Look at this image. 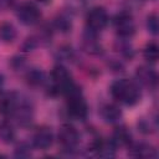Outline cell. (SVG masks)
<instances>
[{"label":"cell","mask_w":159,"mask_h":159,"mask_svg":"<svg viewBox=\"0 0 159 159\" xmlns=\"http://www.w3.org/2000/svg\"><path fill=\"white\" fill-rule=\"evenodd\" d=\"M109 91H111L112 97L117 102L123 103L125 106L137 104L142 97L139 84L135 81L128 80V78H120V80L114 81Z\"/></svg>","instance_id":"1"},{"label":"cell","mask_w":159,"mask_h":159,"mask_svg":"<svg viewBox=\"0 0 159 159\" xmlns=\"http://www.w3.org/2000/svg\"><path fill=\"white\" fill-rule=\"evenodd\" d=\"M67 97V112L68 114L78 120H84L88 114V106L81 94V89L73 92Z\"/></svg>","instance_id":"2"},{"label":"cell","mask_w":159,"mask_h":159,"mask_svg":"<svg viewBox=\"0 0 159 159\" xmlns=\"http://www.w3.org/2000/svg\"><path fill=\"white\" fill-rule=\"evenodd\" d=\"M19 21L26 26L36 25L41 19V11L34 2H22L16 10Z\"/></svg>","instance_id":"3"},{"label":"cell","mask_w":159,"mask_h":159,"mask_svg":"<svg viewBox=\"0 0 159 159\" xmlns=\"http://www.w3.org/2000/svg\"><path fill=\"white\" fill-rule=\"evenodd\" d=\"M87 27L91 32H99L102 31L108 24V14L102 6L92 7L86 17Z\"/></svg>","instance_id":"4"},{"label":"cell","mask_w":159,"mask_h":159,"mask_svg":"<svg viewBox=\"0 0 159 159\" xmlns=\"http://www.w3.org/2000/svg\"><path fill=\"white\" fill-rule=\"evenodd\" d=\"M114 27L118 34V36L123 39L132 37L135 32V24L130 14L128 12H120L114 19Z\"/></svg>","instance_id":"5"},{"label":"cell","mask_w":159,"mask_h":159,"mask_svg":"<svg viewBox=\"0 0 159 159\" xmlns=\"http://www.w3.org/2000/svg\"><path fill=\"white\" fill-rule=\"evenodd\" d=\"M80 133L73 125L63 124L58 130V140L65 149H75L80 144Z\"/></svg>","instance_id":"6"},{"label":"cell","mask_w":159,"mask_h":159,"mask_svg":"<svg viewBox=\"0 0 159 159\" xmlns=\"http://www.w3.org/2000/svg\"><path fill=\"white\" fill-rule=\"evenodd\" d=\"M51 77H52V81L55 83V88L61 93H65V91L71 84H73L71 73L62 65H57L53 67V70L51 72Z\"/></svg>","instance_id":"7"},{"label":"cell","mask_w":159,"mask_h":159,"mask_svg":"<svg viewBox=\"0 0 159 159\" xmlns=\"http://www.w3.org/2000/svg\"><path fill=\"white\" fill-rule=\"evenodd\" d=\"M17 123L20 125H29L31 122H32V118H34V109L31 107V104L26 101H20L17 102V106L14 111V114Z\"/></svg>","instance_id":"8"},{"label":"cell","mask_w":159,"mask_h":159,"mask_svg":"<svg viewBox=\"0 0 159 159\" xmlns=\"http://www.w3.org/2000/svg\"><path fill=\"white\" fill-rule=\"evenodd\" d=\"M32 143L34 147L41 150H45L47 148H50L53 143V133L50 128L47 127H42L40 129L36 130V133L34 134L32 138Z\"/></svg>","instance_id":"9"},{"label":"cell","mask_w":159,"mask_h":159,"mask_svg":"<svg viewBox=\"0 0 159 159\" xmlns=\"http://www.w3.org/2000/svg\"><path fill=\"white\" fill-rule=\"evenodd\" d=\"M137 80L139 83H142L143 86L148 87V88H155L157 83H158V75L157 72L147 66H140L137 68L135 72Z\"/></svg>","instance_id":"10"},{"label":"cell","mask_w":159,"mask_h":159,"mask_svg":"<svg viewBox=\"0 0 159 159\" xmlns=\"http://www.w3.org/2000/svg\"><path fill=\"white\" fill-rule=\"evenodd\" d=\"M128 154L134 158H143V159H155L158 157L157 149L152 144L147 143H135L130 147Z\"/></svg>","instance_id":"11"},{"label":"cell","mask_w":159,"mask_h":159,"mask_svg":"<svg viewBox=\"0 0 159 159\" xmlns=\"http://www.w3.org/2000/svg\"><path fill=\"white\" fill-rule=\"evenodd\" d=\"M116 148L117 145L113 140H97L93 144L92 150L101 158H113L116 155Z\"/></svg>","instance_id":"12"},{"label":"cell","mask_w":159,"mask_h":159,"mask_svg":"<svg viewBox=\"0 0 159 159\" xmlns=\"http://www.w3.org/2000/svg\"><path fill=\"white\" fill-rule=\"evenodd\" d=\"M101 117L106 123L116 124L122 118V111H120V108L118 106L108 103V104H104L101 108Z\"/></svg>","instance_id":"13"},{"label":"cell","mask_w":159,"mask_h":159,"mask_svg":"<svg viewBox=\"0 0 159 159\" xmlns=\"http://www.w3.org/2000/svg\"><path fill=\"white\" fill-rule=\"evenodd\" d=\"M19 99L20 98L15 93H2L0 96V113L4 116H12Z\"/></svg>","instance_id":"14"},{"label":"cell","mask_w":159,"mask_h":159,"mask_svg":"<svg viewBox=\"0 0 159 159\" xmlns=\"http://www.w3.org/2000/svg\"><path fill=\"white\" fill-rule=\"evenodd\" d=\"M16 27L11 24V22H1L0 24V39L6 42V43H10L12 42L15 39H16Z\"/></svg>","instance_id":"15"},{"label":"cell","mask_w":159,"mask_h":159,"mask_svg":"<svg viewBox=\"0 0 159 159\" xmlns=\"http://www.w3.org/2000/svg\"><path fill=\"white\" fill-rule=\"evenodd\" d=\"M16 133L14 127L9 122H2L0 123V140L5 144H10L15 140Z\"/></svg>","instance_id":"16"},{"label":"cell","mask_w":159,"mask_h":159,"mask_svg":"<svg viewBox=\"0 0 159 159\" xmlns=\"http://www.w3.org/2000/svg\"><path fill=\"white\" fill-rule=\"evenodd\" d=\"M130 132L127 129V127H118L113 133V142L116 145H127L130 143Z\"/></svg>","instance_id":"17"},{"label":"cell","mask_w":159,"mask_h":159,"mask_svg":"<svg viewBox=\"0 0 159 159\" xmlns=\"http://www.w3.org/2000/svg\"><path fill=\"white\" fill-rule=\"evenodd\" d=\"M143 56H144V58H145L148 62H150V63L157 62V60H158V57H159V48H158V45H157L155 42L148 43V45L144 47V50H143Z\"/></svg>","instance_id":"18"},{"label":"cell","mask_w":159,"mask_h":159,"mask_svg":"<svg viewBox=\"0 0 159 159\" xmlns=\"http://www.w3.org/2000/svg\"><path fill=\"white\" fill-rule=\"evenodd\" d=\"M26 78H27V82H29L31 86H41V84L45 83V80H46L45 73H43L41 70H37V68L31 70V71L27 73Z\"/></svg>","instance_id":"19"},{"label":"cell","mask_w":159,"mask_h":159,"mask_svg":"<svg viewBox=\"0 0 159 159\" xmlns=\"http://www.w3.org/2000/svg\"><path fill=\"white\" fill-rule=\"evenodd\" d=\"M147 29L152 35H158L159 32V22H158V15L157 14H150L147 17Z\"/></svg>","instance_id":"20"},{"label":"cell","mask_w":159,"mask_h":159,"mask_svg":"<svg viewBox=\"0 0 159 159\" xmlns=\"http://www.w3.org/2000/svg\"><path fill=\"white\" fill-rule=\"evenodd\" d=\"M55 24H56V27L63 32L71 29V20H68V17H65V16H60L58 19H56Z\"/></svg>","instance_id":"21"},{"label":"cell","mask_w":159,"mask_h":159,"mask_svg":"<svg viewBox=\"0 0 159 159\" xmlns=\"http://www.w3.org/2000/svg\"><path fill=\"white\" fill-rule=\"evenodd\" d=\"M15 155H16V157H21V158H24V157H30V155H31L30 147H29L27 144H25V143L19 144V145L16 147V149H15Z\"/></svg>","instance_id":"22"},{"label":"cell","mask_w":159,"mask_h":159,"mask_svg":"<svg viewBox=\"0 0 159 159\" xmlns=\"http://www.w3.org/2000/svg\"><path fill=\"white\" fill-rule=\"evenodd\" d=\"M14 0H0V10H5L7 9L11 4H12Z\"/></svg>","instance_id":"23"},{"label":"cell","mask_w":159,"mask_h":159,"mask_svg":"<svg viewBox=\"0 0 159 159\" xmlns=\"http://www.w3.org/2000/svg\"><path fill=\"white\" fill-rule=\"evenodd\" d=\"M4 86V76L2 75H0V89H1V87Z\"/></svg>","instance_id":"24"},{"label":"cell","mask_w":159,"mask_h":159,"mask_svg":"<svg viewBox=\"0 0 159 159\" xmlns=\"http://www.w3.org/2000/svg\"><path fill=\"white\" fill-rule=\"evenodd\" d=\"M37 1H40V2H47L48 0H37Z\"/></svg>","instance_id":"25"}]
</instances>
